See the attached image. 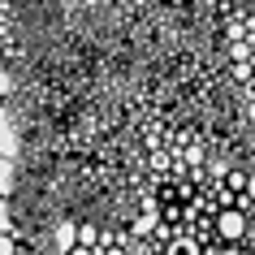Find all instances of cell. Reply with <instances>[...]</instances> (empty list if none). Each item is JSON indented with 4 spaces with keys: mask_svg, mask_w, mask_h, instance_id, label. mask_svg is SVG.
<instances>
[{
    "mask_svg": "<svg viewBox=\"0 0 255 255\" xmlns=\"http://www.w3.org/2000/svg\"><path fill=\"white\" fill-rule=\"evenodd\" d=\"M0 95H13V74H9L4 61H0Z\"/></svg>",
    "mask_w": 255,
    "mask_h": 255,
    "instance_id": "9",
    "label": "cell"
},
{
    "mask_svg": "<svg viewBox=\"0 0 255 255\" xmlns=\"http://www.w3.org/2000/svg\"><path fill=\"white\" fill-rule=\"evenodd\" d=\"M108 255H126V251H108Z\"/></svg>",
    "mask_w": 255,
    "mask_h": 255,
    "instance_id": "14",
    "label": "cell"
},
{
    "mask_svg": "<svg viewBox=\"0 0 255 255\" xmlns=\"http://www.w3.org/2000/svg\"><path fill=\"white\" fill-rule=\"evenodd\" d=\"M251 199H255V177H251Z\"/></svg>",
    "mask_w": 255,
    "mask_h": 255,
    "instance_id": "13",
    "label": "cell"
},
{
    "mask_svg": "<svg viewBox=\"0 0 255 255\" xmlns=\"http://www.w3.org/2000/svg\"><path fill=\"white\" fill-rule=\"evenodd\" d=\"M164 255H199V242L190 238V234H177L173 242H169V251Z\"/></svg>",
    "mask_w": 255,
    "mask_h": 255,
    "instance_id": "5",
    "label": "cell"
},
{
    "mask_svg": "<svg viewBox=\"0 0 255 255\" xmlns=\"http://www.w3.org/2000/svg\"><path fill=\"white\" fill-rule=\"evenodd\" d=\"M65 255H95V251H87V247H74V251H65Z\"/></svg>",
    "mask_w": 255,
    "mask_h": 255,
    "instance_id": "11",
    "label": "cell"
},
{
    "mask_svg": "<svg viewBox=\"0 0 255 255\" xmlns=\"http://www.w3.org/2000/svg\"><path fill=\"white\" fill-rule=\"evenodd\" d=\"M17 151H22V134H17L13 117H9V113H0V156L17 160Z\"/></svg>",
    "mask_w": 255,
    "mask_h": 255,
    "instance_id": "2",
    "label": "cell"
},
{
    "mask_svg": "<svg viewBox=\"0 0 255 255\" xmlns=\"http://www.w3.org/2000/svg\"><path fill=\"white\" fill-rule=\"evenodd\" d=\"M221 255H238V251H234V247H225V251H221Z\"/></svg>",
    "mask_w": 255,
    "mask_h": 255,
    "instance_id": "12",
    "label": "cell"
},
{
    "mask_svg": "<svg viewBox=\"0 0 255 255\" xmlns=\"http://www.w3.org/2000/svg\"><path fill=\"white\" fill-rule=\"evenodd\" d=\"M216 234H221L225 242H238L242 234H247V216H242L238 208H225V212L216 216Z\"/></svg>",
    "mask_w": 255,
    "mask_h": 255,
    "instance_id": "1",
    "label": "cell"
},
{
    "mask_svg": "<svg viewBox=\"0 0 255 255\" xmlns=\"http://www.w3.org/2000/svg\"><path fill=\"white\" fill-rule=\"evenodd\" d=\"M13 186H17V169H13V160H9V156H0V199H9V195H13Z\"/></svg>",
    "mask_w": 255,
    "mask_h": 255,
    "instance_id": "4",
    "label": "cell"
},
{
    "mask_svg": "<svg viewBox=\"0 0 255 255\" xmlns=\"http://www.w3.org/2000/svg\"><path fill=\"white\" fill-rule=\"evenodd\" d=\"M0 234H13V212H9V199H0Z\"/></svg>",
    "mask_w": 255,
    "mask_h": 255,
    "instance_id": "8",
    "label": "cell"
},
{
    "mask_svg": "<svg viewBox=\"0 0 255 255\" xmlns=\"http://www.w3.org/2000/svg\"><path fill=\"white\" fill-rule=\"evenodd\" d=\"M52 242H56V251H61V255L74 251V247H78V225H74V221H61L56 234H52Z\"/></svg>",
    "mask_w": 255,
    "mask_h": 255,
    "instance_id": "3",
    "label": "cell"
},
{
    "mask_svg": "<svg viewBox=\"0 0 255 255\" xmlns=\"http://www.w3.org/2000/svg\"><path fill=\"white\" fill-rule=\"evenodd\" d=\"M0 255H13V234H0Z\"/></svg>",
    "mask_w": 255,
    "mask_h": 255,
    "instance_id": "10",
    "label": "cell"
},
{
    "mask_svg": "<svg viewBox=\"0 0 255 255\" xmlns=\"http://www.w3.org/2000/svg\"><path fill=\"white\" fill-rule=\"evenodd\" d=\"M147 234H156V212H143L134 225H130V238H147Z\"/></svg>",
    "mask_w": 255,
    "mask_h": 255,
    "instance_id": "6",
    "label": "cell"
},
{
    "mask_svg": "<svg viewBox=\"0 0 255 255\" xmlns=\"http://www.w3.org/2000/svg\"><path fill=\"white\" fill-rule=\"evenodd\" d=\"M78 247H87V251L100 247V229H95V225H78Z\"/></svg>",
    "mask_w": 255,
    "mask_h": 255,
    "instance_id": "7",
    "label": "cell"
}]
</instances>
